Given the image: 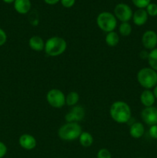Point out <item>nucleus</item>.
<instances>
[{
	"instance_id": "nucleus-1",
	"label": "nucleus",
	"mask_w": 157,
	"mask_h": 158,
	"mask_svg": "<svg viewBox=\"0 0 157 158\" xmlns=\"http://www.w3.org/2000/svg\"><path fill=\"white\" fill-rule=\"evenodd\" d=\"M109 114L112 120L118 123H127L132 115L130 106L123 101L114 102L110 106Z\"/></svg>"
},
{
	"instance_id": "nucleus-2",
	"label": "nucleus",
	"mask_w": 157,
	"mask_h": 158,
	"mask_svg": "<svg viewBox=\"0 0 157 158\" xmlns=\"http://www.w3.org/2000/svg\"><path fill=\"white\" fill-rule=\"evenodd\" d=\"M67 48V43L59 36H52L45 43V52L49 56L55 57L62 55Z\"/></svg>"
},
{
	"instance_id": "nucleus-3",
	"label": "nucleus",
	"mask_w": 157,
	"mask_h": 158,
	"mask_svg": "<svg viewBox=\"0 0 157 158\" xmlns=\"http://www.w3.org/2000/svg\"><path fill=\"white\" fill-rule=\"evenodd\" d=\"M137 81L146 89L155 87L157 85V72L150 67H145L137 73Z\"/></svg>"
},
{
	"instance_id": "nucleus-4",
	"label": "nucleus",
	"mask_w": 157,
	"mask_h": 158,
	"mask_svg": "<svg viewBox=\"0 0 157 158\" xmlns=\"http://www.w3.org/2000/svg\"><path fill=\"white\" fill-rule=\"evenodd\" d=\"M82 132V127L78 123H66L58 129V135L62 140L72 141L78 139Z\"/></svg>"
},
{
	"instance_id": "nucleus-5",
	"label": "nucleus",
	"mask_w": 157,
	"mask_h": 158,
	"mask_svg": "<svg viewBox=\"0 0 157 158\" xmlns=\"http://www.w3.org/2000/svg\"><path fill=\"white\" fill-rule=\"evenodd\" d=\"M97 26L106 32L114 31L117 26V19L114 14L109 12H103L99 14L96 19Z\"/></svg>"
},
{
	"instance_id": "nucleus-6",
	"label": "nucleus",
	"mask_w": 157,
	"mask_h": 158,
	"mask_svg": "<svg viewBox=\"0 0 157 158\" xmlns=\"http://www.w3.org/2000/svg\"><path fill=\"white\" fill-rule=\"evenodd\" d=\"M46 100L49 104L54 108H61L66 104V96L58 89H52L48 92Z\"/></svg>"
},
{
	"instance_id": "nucleus-7",
	"label": "nucleus",
	"mask_w": 157,
	"mask_h": 158,
	"mask_svg": "<svg viewBox=\"0 0 157 158\" xmlns=\"http://www.w3.org/2000/svg\"><path fill=\"white\" fill-rule=\"evenodd\" d=\"M132 15L133 12L130 6L125 3H119L114 9V15L122 23H128L132 18Z\"/></svg>"
},
{
	"instance_id": "nucleus-8",
	"label": "nucleus",
	"mask_w": 157,
	"mask_h": 158,
	"mask_svg": "<svg viewBox=\"0 0 157 158\" xmlns=\"http://www.w3.org/2000/svg\"><path fill=\"white\" fill-rule=\"evenodd\" d=\"M85 109L82 106H72L69 113L65 117V120L67 123H77L78 121L83 120L85 117Z\"/></svg>"
},
{
	"instance_id": "nucleus-9",
	"label": "nucleus",
	"mask_w": 157,
	"mask_h": 158,
	"mask_svg": "<svg viewBox=\"0 0 157 158\" xmlns=\"http://www.w3.org/2000/svg\"><path fill=\"white\" fill-rule=\"evenodd\" d=\"M141 117L144 123L149 126L157 125V107H145L141 113Z\"/></svg>"
},
{
	"instance_id": "nucleus-10",
	"label": "nucleus",
	"mask_w": 157,
	"mask_h": 158,
	"mask_svg": "<svg viewBox=\"0 0 157 158\" xmlns=\"http://www.w3.org/2000/svg\"><path fill=\"white\" fill-rule=\"evenodd\" d=\"M142 43L145 49L152 50L157 46V34L153 30H147L142 36Z\"/></svg>"
},
{
	"instance_id": "nucleus-11",
	"label": "nucleus",
	"mask_w": 157,
	"mask_h": 158,
	"mask_svg": "<svg viewBox=\"0 0 157 158\" xmlns=\"http://www.w3.org/2000/svg\"><path fill=\"white\" fill-rule=\"evenodd\" d=\"M18 143H19L21 148H22L23 149L27 150V151H31V150H33L36 147L37 142L35 137L32 135L24 134L19 137Z\"/></svg>"
},
{
	"instance_id": "nucleus-12",
	"label": "nucleus",
	"mask_w": 157,
	"mask_h": 158,
	"mask_svg": "<svg viewBox=\"0 0 157 158\" xmlns=\"http://www.w3.org/2000/svg\"><path fill=\"white\" fill-rule=\"evenodd\" d=\"M148 14L146 9H138L132 15V21L135 26H141L146 24L148 20Z\"/></svg>"
},
{
	"instance_id": "nucleus-13",
	"label": "nucleus",
	"mask_w": 157,
	"mask_h": 158,
	"mask_svg": "<svg viewBox=\"0 0 157 158\" xmlns=\"http://www.w3.org/2000/svg\"><path fill=\"white\" fill-rule=\"evenodd\" d=\"M155 100V98L153 92L150 91L149 89H145L140 95V101L145 107H149V106H153Z\"/></svg>"
},
{
	"instance_id": "nucleus-14",
	"label": "nucleus",
	"mask_w": 157,
	"mask_h": 158,
	"mask_svg": "<svg viewBox=\"0 0 157 158\" xmlns=\"http://www.w3.org/2000/svg\"><path fill=\"white\" fill-rule=\"evenodd\" d=\"M30 0H15L14 8L15 11L19 14H26L31 9Z\"/></svg>"
},
{
	"instance_id": "nucleus-15",
	"label": "nucleus",
	"mask_w": 157,
	"mask_h": 158,
	"mask_svg": "<svg viewBox=\"0 0 157 158\" xmlns=\"http://www.w3.org/2000/svg\"><path fill=\"white\" fill-rule=\"evenodd\" d=\"M29 45L31 49L36 52H40L45 49V42L38 35H32L29 40Z\"/></svg>"
},
{
	"instance_id": "nucleus-16",
	"label": "nucleus",
	"mask_w": 157,
	"mask_h": 158,
	"mask_svg": "<svg viewBox=\"0 0 157 158\" xmlns=\"http://www.w3.org/2000/svg\"><path fill=\"white\" fill-rule=\"evenodd\" d=\"M145 133V127L143 124L140 122H136L131 125L129 129V134L132 137L135 139L140 138L143 136Z\"/></svg>"
},
{
	"instance_id": "nucleus-17",
	"label": "nucleus",
	"mask_w": 157,
	"mask_h": 158,
	"mask_svg": "<svg viewBox=\"0 0 157 158\" xmlns=\"http://www.w3.org/2000/svg\"><path fill=\"white\" fill-rule=\"evenodd\" d=\"M78 140H79L80 144L83 148H89V147L92 146V143H93V137H92V134H89V132H82L78 137Z\"/></svg>"
},
{
	"instance_id": "nucleus-18",
	"label": "nucleus",
	"mask_w": 157,
	"mask_h": 158,
	"mask_svg": "<svg viewBox=\"0 0 157 158\" xmlns=\"http://www.w3.org/2000/svg\"><path fill=\"white\" fill-rule=\"evenodd\" d=\"M106 43L109 46L114 47V46H117L119 43V36L114 31L108 32L106 36Z\"/></svg>"
},
{
	"instance_id": "nucleus-19",
	"label": "nucleus",
	"mask_w": 157,
	"mask_h": 158,
	"mask_svg": "<svg viewBox=\"0 0 157 158\" xmlns=\"http://www.w3.org/2000/svg\"><path fill=\"white\" fill-rule=\"evenodd\" d=\"M79 100V95L75 91L69 93L66 97V103L69 106H74L78 103Z\"/></svg>"
},
{
	"instance_id": "nucleus-20",
	"label": "nucleus",
	"mask_w": 157,
	"mask_h": 158,
	"mask_svg": "<svg viewBox=\"0 0 157 158\" xmlns=\"http://www.w3.org/2000/svg\"><path fill=\"white\" fill-rule=\"evenodd\" d=\"M147 60L150 68L157 72V48H155L149 52Z\"/></svg>"
},
{
	"instance_id": "nucleus-21",
	"label": "nucleus",
	"mask_w": 157,
	"mask_h": 158,
	"mask_svg": "<svg viewBox=\"0 0 157 158\" xmlns=\"http://www.w3.org/2000/svg\"><path fill=\"white\" fill-rule=\"evenodd\" d=\"M119 32L123 36H129L132 32V26L129 23H122L119 27Z\"/></svg>"
},
{
	"instance_id": "nucleus-22",
	"label": "nucleus",
	"mask_w": 157,
	"mask_h": 158,
	"mask_svg": "<svg viewBox=\"0 0 157 158\" xmlns=\"http://www.w3.org/2000/svg\"><path fill=\"white\" fill-rule=\"evenodd\" d=\"M146 9L148 15H150L152 17H155L157 15V5L155 3H149Z\"/></svg>"
},
{
	"instance_id": "nucleus-23",
	"label": "nucleus",
	"mask_w": 157,
	"mask_h": 158,
	"mask_svg": "<svg viewBox=\"0 0 157 158\" xmlns=\"http://www.w3.org/2000/svg\"><path fill=\"white\" fill-rule=\"evenodd\" d=\"M132 2L138 9H145L151 3V0H132Z\"/></svg>"
},
{
	"instance_id": "nucleus-24",
	"label": "nucleus",
	"mask_w": 157,
	"mask_h": 158,
	"mask_svg": "<svg viewBox=\"0 0 157 158\" xmlns=\"http://www.w3.org/2000/svg\"><path fill=\"white\" fill-rule=\"evenodd\" d=\"M97 158H112V155L109 150L102 148L97 153Z\"/></svg>"
},
{
	"instance_id": "nucleus-25",
	"label": "nucleus",
	"mask_w": 157,
	"mask_h": 158,
	"mask_svg": "<svg viewBox=\"0 0 157 158\" xmlns=\"http://www.w3.org/2000/svg\"><path fill=\"white\" fill-rule=\"evenodd\" d=\"M149 134L152 138L157 139V125L150 126V128L149 130Z\"/></svg>"
},
{
	"instance_id": "nucleus-26",
	"label": "nucleus",
	"mask_w": 157,
	"mask_h": 158,
	"mask_svg": "<svg viewBox=\"0 0 157 158\" xmlns=\"http://www.w3.org/2000/svg\"><path fill=\"white\" fill-rule=\"evenodd\" d=\"M60 2L65 8H71L75 4V0H60Z\"/></svg>"
},
{
	"instance_id": "nucleus-27",
	"label": "nucleus",
	"mask_w": 157,
	"mask_h": 158,
	"mask_svg": "<svg viewBox=\"0 0 157 158\" xmlns=\"http://www.w3.org/2000/svg\"><path fill=\"white\" fill-rule=\"evenodd\" d=\"M6 40H7V35L6 32L3 29H0V46H3L6 43Z\"/></svg>"
},
{
	"instance_id": "nucleus-28",
	"label": "nucleus",
	"mask_w": 157,
	"mask_h": 158,
	"mask_svg": "<svg viewBox=\"0 0 157 158\" xmlns=\"http://www.w3.org/2000/svg\"><path fill=\"white\" fill-rule=\"evenodd\" d=\"M7 153V147L4 143L0 141V158H2L6 156Z\"/></svg>"
},
{
	"instance_id": "nucleus-29",
	"label": "nucleus",
	"mask_w": 157,
	"mask_h": 158,
	"mask_svg": "<svg viewBox=\"0 0 157 158\" xmlns=\"http://www.w3.org/2000/svg\"><path fill=\"white\" fill-rule=\"evenodd\" d=\"M44 2L46 3V4L53 6V5L57 4L58 2H60V0H44Z\"/></svg>"
},
{
	"instance_id": "nucleus-30",
	"label": "nucleus",
	"mask_w": 157,
	"mask_h": 158,
	"mask_svg": "<svg viewBox=\"0 0 157 158\" xmlns=\"http://www.w3.org/2000/svg\"><path fill=\"white\" fill-rule=\"evenodd\" d=\"M153 94H154V96H155V98L157 99V85L155 86V87H154Z\"/></svg>"
},
{
	"instance_id": "nucleus-31",
	"label": "nucleus",
	"mask_w": 157,
	"mask_h": 158,
	"mask_svg": "<svg viewBox=\"0 0 157 158\" xmlns=\"http://www.w3.org/2000/svg\"><path fill=\"white\" fill-rule=\"evenodd\" d=\"M2 1L4 2L8 3V4H10V3L14 2H15V0H2Z\"/></svg>"
},
{
	"instance_id": "nucleus-32",
	"label": "nucleus",
	"mask_w": 157,
	"mask_h": 158,
	"mask_svg": "<svg viewBox=\"0 0 157 158\" xmlns=\"http://www.w3.org/2000/svg\"><path fill=\"white\" fill-rule=\"evenodd\" d=\"M138 158H143V157H138Z\"/></svg>"
},
{
	"instance_id": "nucleus-33",
	"label": "nucleus",
	"mask_w": 157,
	"mask_h": 158,
	"mask_svg": "<svg viewBox=\"0 0 157 158\" xmlns=\"http://www.w3.org/2000/svg\"><path fill=\"white\" fill-rule=\"evenodd\" d=\"M58 158H61V157H58Z\"/></svg>"
},
{
	"instance_id": "nucleus-34",
	"label": "nucleus",
	"mask_w": 157,
	"mask_h": 158,
	"mask_svg": "<svg viewBox=\"0 0 157 158\" xmlns=\"http://www.w3.org/2000/svg\"><path fill=\"white\" fill-rule=\"evenodd\" d=\"M156 147H157V144H156Z\"/></svg>"
}]
</instances>
